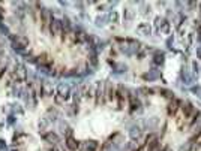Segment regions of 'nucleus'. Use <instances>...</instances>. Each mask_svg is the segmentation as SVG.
<instances>
[{
	"mask_svg": "<svg viewBox=\"0 0 201 151\" xmlns=\"http://www.w3.org/2000/svg\"><path fill=\"white\" fill-rule=\"evenodd\" d=\"M191 130H192L195 135L201 132V115H198V117L192 121V124H191Z\"/></svg>",
	"mask_w": 201,
	"mask_h": 151,
	"instance_id": "f257e3e1",
	"label": "nucleus"
},
{
	"mask_svg": "<svg viewBox=\"0 0 201 151\" xmlns=\"http://www.w3.org/2000/svg\"><path fill=\"white\" fill-rule=\"evenodd\" d=\"M179 105H180V102L177 100V99H173V102L170 103V106H168V114L171 115H174L176 114V111H177V108H179Z\"/></svg>",
	"mask_w": 201,
	"mask_h": 151,
	"instance_id": "f03ea898",
	"label": "nucleus"
},
{
	"mask_svg": "<svg viewBox=\"0 0 201 151\" xmlns=\"http://www.w3.org/2000/svg\"><path fill=\"white\" fill-rule=\"evenodd\" d=\"M182 111H183V115H185V117H189V114L194 111V106H192V103H191V102H186V103L182 106Z\"/></svg>",
	"mask_w": 201,
	"mask_h": 151,
	"instance_id": "7ed1b4c3",
	"label": "nucleus"
},
{
	"mask_svg": "<svg viewBox=\"0 0 201 151\" xmlns=\"http://www.w3.org/2000/svg\"><path fill=\"white\" fill-rule=\"evenodd\" d=\"M188 142H191L192 147H201V132L200 133H197V135H194Z\"/></svg>",
	"mask_w": 201,
	"mask_h": 151,
	"instance_id": "20e7f679",
	"label": "nucleus"
},
{
	"mask_svg": "<svg viewBox=\"0 0 201 151\" xmlns=\"http://www.w3.org/2000/svg\"><path fill=\"white\" fill-rule=\"evenodd\" d=\"M164 61H165V55L162 52H156L153 57V63L155 64H164Z\"/></svg>",
	"mask_w": 201,
	"mask_h": 151,
	"instance_id": "39448f33",
	"label": "nucleus"
},
{
	"mask_svg": "<svg viewBox=\"0 0 201 151\" xmlns=\"http://www.w3.org/2000/svg\"><path fill=\"white\" fill-rule=\"evenodd\" d=\"M66 145H68L69 150H77V148H78V142H77L74 138H68V139H66Z\"/></svg>",
	"mask_w": 201,
	"mask_h": 151,
	"instance_id": "423d86ee",
	"label": "nucleus"
},
{
	"mask_svg": "<svg viewBox=\"0 0 201 151\" xmlns=\"http://www.w3.org/2000/svg\"><path fill=\"white\" fill-rule=\"evenodd\" d=\"M147 144H149V147H147L149 151H155L156 150V147H158V139H152V141L147 142Z\"/></svg>",
	"mask_w": 201,
	"mask_h": 151,
	"instance_id": "0eeeda50",
	"label": "nucleus"
},
{
	"mask_svg": "<svg viewBox=\"0 0 201 151\" xmlns=\"http://www.w3.org/2000/svg\"><path fill=\"white\" fill-rule=\"evenodd\" d=\"M138 30H140V31H143L144 34H150V27H149L147 24H143V25H140V27H138Z\"/></svg>",
	"mask_w": 201,
	"mask_h": 151,
	"instance_id": "6e6552de",
	"label": "nucleus"
},
{
	"mask_svg": "<svg viewBox=\"0 0 201 151\" xmlns=\"http://www.w3.org/2000/svg\"><path fill=\"white\" fill-rule=\"evenodd\" d=\"M192 148H194V147H192V144H191V142H186L185 145H182V147L179 148V151H191Z\"/></svg>",
	"mask_w": 201,
	"mask_h": 151,
	"instance_id": "1a4fd4ad",
	"label": "nucleus"
},
{
	"mask_svg": "<svg viewBox=\"0 0 201 151\" xmlns=\"http://www.w3.org/2000/svg\"><path fill=\"white\" fill-rule=\"evenodd\" d=\"M161 93H162V96H165V97H170V99H174V94H173L171 91H168V90H161Z\"/></svg>",
	"mask_w": 201,
	"mask_h": 151,
	"instance_id": "9d476101",
	"label": "nucleus"
},
{
	"mask_svg": "<svg viewBox=\"0 0 201 151\" xmlns=\"http://www.w3.org/2000/svg\"><path fill=\"white\" fill-rule=\"evenodd\" d=\"M95 148H96V142H95V141H89V142H87V150L93 151Z\"/></svg>",
	"mask_w": 201,
	"mask_h": 151,
	"instance_id": "9b49d317",
	"label": "nucleus"
},
{
	"mask_svg": "<svg viewBox=\"0 0 201 151\" xmlns=\"http://www.w3.org/2000/svg\"><path fill=\"white\" fill-rule=\"evenodd\" d=\"M47 138H48V141H51V142H56V141H57V136H56V135H48Z\"/></svg>",
	"mask_w": 201,
	"mask_h": 151,
	"instance_id": "f8f14e48",
	"label": "nucleus"
},
{
	"mask_svg": "<svg viewBox=\"0 0 201 151\" xmlns=\"http://www.w3.org/2000/svg\"><path fill=\"white\" fill-rule=\"evenodd\" d=\"M192 66H194V72H198V64H197V63H194Z\"/></svg>",
	"mask_w": 201,
	"mask_h": 151,
	"instance_id": "ddd939ff",
	"label": "nucleus"
},
{
	"mask_svg": "<svg viewBox=\"0 0 201 151\" xmlns=\"http://www.w3.org/2000/svg\"><path fill=\"white\" fill-rule=\"evenodd\" d=\"M197 55H198V58H201V46L197 49Z\"/></svg>",
	"mask_w": 201,
	"mask_h": 151,
	"instance_id": "4468645a",
	"label": "nucleus"
}]
</instances>
